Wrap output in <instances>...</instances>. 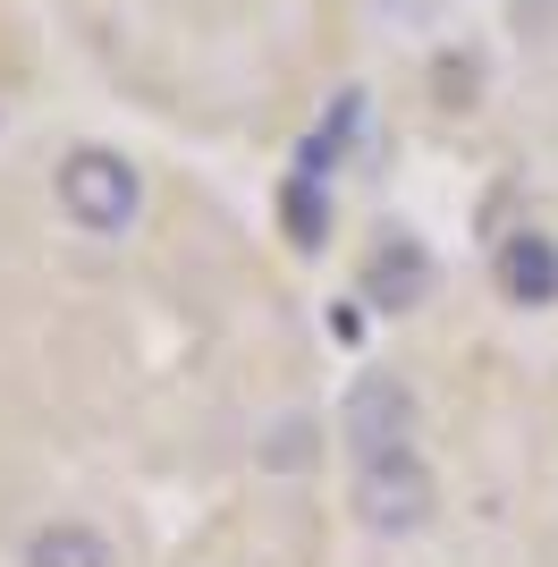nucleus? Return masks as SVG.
Returning <instances> with one entry per match:
<instances>
[{"instance_id":"nucleus-1","label":"nucleus","mask_w":558,"mask_h":567,"mask_svg":"<svg viewBox=\"0 0 558 567\" xmlns=\"http://www.w3.org/2000/svg\"><path fill=\"white\" fill-rule=\"evenodd\" d=\"M60 204H69V220L111 237V229L136 220V169L118 162V153H102V144H85V153L60 162Z\"/></svg>"},{"instance_id":"nucleus-2","label":"nucleus","mask_w":558,"mask_h":567,"mask_svg":"<svg viewBox=\"0 0 558 567\" xmlns=\"http://www.w3.org/2000/svg\"><path fill=\"white\" fill-rule=\"evenodd\" d=\"M355 508H364L372 534H415V525L432 517V474H423L406 450H397V457H364Z\"/></svg>"},{"instance_id":"nucleus-3","label":"nucleus","mask_w":558,"mask_h":567,"mask_svg":"<svg viewBox=\"0 0 558 567\" xmlns=\"http://www.w3.org/2000/svg\"><path fill=\"white\" fill-rule=\"evenodd\" d=\"M348 441H355V457H397L415 441V399L390 373H364L348 390Z\"/></svg>"},{"instance_id":"nucleus-4","label":"nucleus","mask_w":558,"mask_h":567,"mask_svg":"<svg viewBox=\"0 0 558 567\" xmlns=\"http://www.w3.org/2000/svg\"><path fill=\"white\" fill-rule=\"evenodd\" d=\"M364 288H372V306H381V313L423 306V288H432L423 246H415V237H381V246H372V262H364Z\"/></svg>"},{"instance_id":"nucleus-5","label":"nucleus","mask_w":558,"mask_h":567,"mask_svg":"<svg viewBox=\"0 0 558 567\" xmlns=\"http://www.w3.org/2000/svg\"><path fill=\"white\" fill-rule=\"evenodd\" d=\"M499 288H508L516 306H550L558 297V246L550 237H508L499 246Z\"/></svg>"},{"instance_id":"nucleus-6","label":"nucleus","mask_w":558,"mask_h":567,"mask_svg":"<svg viewBox=\"0 0 558 567\" xmlns=\"http://www.w3.org/2000/svg\"><path fill=\"white\" fill-rule=\"evenodd\" d=\"M25 559H34V567H111V543L85 534V525H51V534H34Z\"/></svg>"},{"instance_id":"nucleus-7","label":"nucleus","mask_w":558,"mask_h":567,"mask_svg":"<svg viewBox=\"0 0 558 567\" xmlns=\"http://www.w3.org/2000/svg\"><path fill=\"white\" fill-rule=\"evenodd\" d=\"M279 220H288V237H297V246H322V237H330V195H322V178H313V169L279 195Z\"/></svg>"}]
</instances>
